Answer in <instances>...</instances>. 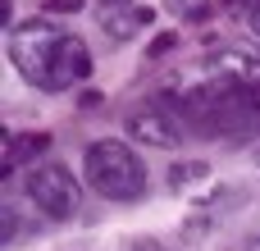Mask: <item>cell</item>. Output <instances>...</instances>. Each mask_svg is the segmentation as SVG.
<instances>
[{
    "mask_svg": "<svg viewBox=\"0 0 260 251\" xmlns=\"http://www.w3.org/2000/svg\"><path fill=\"white\" fill-rule=\"evenodd\" d=\"M82 178L91 192H101L110 201H137L146 192V165L119 137H101L82 151Z\"/></svg>",
    "mask_w": 260,
    "mask_h": 251,
    "instance_id": "6da1fadb",
    "label": "cell"
},
{
    "mask_svg": "<svg viewBox=\"0 0 260 251\" xmlns=\"http://www.w3.org/2000/svg\"><path fill=\"white\" fill-rule=\"evenodd\" d=\"M64 37H69V32H59L50 18H27V23H18V27L9 32V59H14V69H18L32 87L46 91V82H50V59H55V50H59Z\"/></svg>",
    "mask_w": 260,
    "mask_h": 251,
    "instance_id": "7a4b0ae2",
    "label": "cell"
},
{
    "mask_svg": "<svg viewBox=\"0 0 260 251\" xmlns=\"http://www.w3.org/2000/svg\"><path fill=\"white\" fill-rule=\"evenodd\" d=\"M23 197L46 215V219H73L78 215V206H82V187H78V178L64 169V165H55V160H41V165H32L27 174H23Z\"/></svg>",
    "mask_w": 260,
    "mask_h": 251,
    "instance_id": "3957f363",
    "label": "cell"
},
{
    "mask_svg": "<svg viewBox=\"0 0 260 251\" xmlns=\"http://www.w3.org/2000/svg\"><path fill=\"white\" fill-rule=\"evenodd\" d=\"M123 133L137 142V146H155V151H174L183 142V119L169 114L165 105H142L123 119Z\"/></svg>",
    "mask_w": 260,
    "mask_h": 251,
    "instance_id": "277c9868",
    "label": "cell"
},
{
    "mask_svg": "<svg viewBox=\"0 0 260 251\" xmlns=\"http://www.w3.org/2000/svg\"><path fill=\"white\" fill-rule=\"evenodd\" d=\"M87 73H91V50H87L78 37H64L59 50H55V59H50V82H46V91H69V87H78Z\"/></svg>",
    "mask_w": 260,
    "mask_h": 251,
    "instance_id": "5b68a950",
    "label": "cell"
},
{
    "mask_svg": "<svg viewBox=\"0 0 260 251\" xmlns=\"http://www.w3.org/2000/svg\"><path fill=\"white\" fill-rule=\"evenodd\" d=\"M151 18L155 14L146 5H101V14H96V23H101V32L110 41H133L137 32L151 27Z\"/></svg>",
    "mask_w": 260,
    "mask_h": 251,
    "instance_id": "8992f818",
    "label": "cell"
},
{
    "mask_svg": "<svg viewBox=\"0 0 260 251\" xmlns=\"http://www.w3.org/2000/svg\"><path fill=\"white\" fill-rule=\"evenodd\" d=\"M46 151H50V133H14V137H5V169L9 165H27V160L41 165Z\"/></svg>",
    "mask_w": 260,
    "mask_h": 251,
    "instance_id": "52a82bcc",
    "label": "cell"
},
{
    "mask_svg": "<svg viewBox=\"0 0 260 251\" xmlns=\"http://www.w3.org/2000/svg\"><path fill=\"white\" fill-rule=\"evenodd\" d=\"M201 174H206V165H174L169 183H174V187H183V183H192V178H201Z\"/></svg>",
    "mask_w": 260,
    "mask_h": 251,
    "instance_id": "ba28073f",
    "label": "cell"
},
{
    "mask_svg": "<svg viewBox=\"0 0 260 251\" xmlns=\"http://www.w3.org/2000/svg\"><path fill=\"white\" fill-rule=\"evenodd\" d=\"M174 46H178V37H174V32H160V37H151V50H146V55L160 59V55H169Z\"/></svg>",
    "mask_w": 260,
    "mask_h": 251,
    "instance_id": "9c48e42d",
    "label": "cell"
},
{
    "mask_svg": "<svg viewBox=\"0 0 260 251\" xmlns=\"http://www.w3.org/2000/svg\"><path fill=\"white\" fill-rule=\"evenodd\" d=\"M41 14H82V0H46Z\"/></svg>",
    "mask_w": 260,
    "mask_h": 251,
    "instance_id": "30bf717a",
    "label": "cell"
},
{
    "mask_svg": "<svg viewBox=\"0 0 260 251\" xmlns=\"http://www.w3.org/2000/svg\"><path fill=\"white\" fill-rule=\"evenodd\" d=\"M169 5H174L178 14H192V18H206V5H201V0H169Z\"/></svg>",
    "mask_w": 260,
    "mask_h": 251,
    "instance_id": "8fae6325",
    "label": "cell"
},
{
    "mask_svg": "<svg viewBox=\"0 0 260 251\" xmlns=\"http://www.w3.org/2000/svg\"><path fill=\"white\" fill-rule=\"evenodd\" d=\"M119 251H165L160 242H151V238H137V242H123Z\"/></svg>",
    "mask_w": 260,
    "mask_h": 251,
    "instance_id": "7c38bea8",
    "label": "cell"
},
{
    "mask_svg": "<svg viewBox=\"0 0 260 251\" xmlns=\"http://www.w3.org/2000/svg\"><path fill=\"white\" fill-rule=\"evenodd\" d=\"M251 32L260 37V5H251Z\"/></svg>",
    "mask_w": 260,
    "mask_h": 251,
    "instance_id": "4fadbf2b",
    "label": "cell"
},
{
    "mask_svg": "<svg viewBox=\"0 0 260 251\" xmlns=\"http://www.w3.org/2000/svg\"><path fill=\"white\" fill-rule=\"evenodd\" d=\"M101 5H137V0H101Z\"/></svg>",
    "mask_w": 260,
    "mask_h": 251,
    "instance_id": "5bb4252c",
    "label": "cell"
},
{
    "mask_svg": "<svg viewBox=\"0 0 260 251\" xmlns=\"http://www.w3.org/2000/svg\"><path fill=\"white\" fill-rule=\"evenodd\" d=\"M247 251H260V238H251V242H247Z\"/></svg>",
    "mask_w": 260,
    "mask_h": 251,
    "instance_id": "9a60e30c",
    "label": "cell"
},
{
    "mask_svg": "<svg viewBox=\"0 0 260 251\" xmlns=\"http://www.w3.org/2000/svg\"><path fill=\"white\" fill-rule=\"evenodd\" d=\"M256 160H260V151H256Z\"/></svg>",
    "mask_w": 260,
    "mask_h": 251,
    "instance_id": "2e32d148",
    "label": "cell"
},
{
    "mask_svg": "<svg viewBox=\"0 0 260 251\" xmlns=\"http://www.w3.org/2000/svg\"><path fill=\"white\" fill-rule=\"evenodd\" d=\"M256 5H260V0H256Z\"/></svg>",
    "mask_w": 260,
    "mask_h": 251,
    "instance_id": "e0dca14e",
    "label": "cell"
}]
</instances>
